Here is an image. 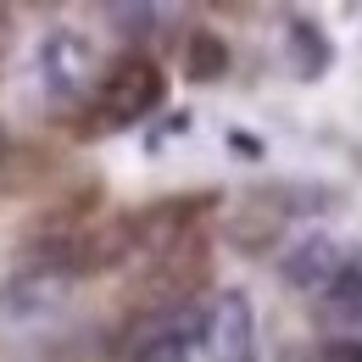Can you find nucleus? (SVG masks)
I'll list each match as a JSON object with an SVG mask.
<instances>
[{"mask_svg":"<svg viewBox=\"0 0 362 362\" xmlns=\"http://www.w3.org/2000/svg\"><path fill=\"white\" fill-rule=\"evenodd\" d=\"M206 340V307L195 301H168L139 313L117 334V357L123 362H189Z\"/></svg>","mask_w":362,"mask_h":362,"instance_id":"obj_1","label":"nucleus"},{"mask_svg":"<svg viewBox=\"0 0 362 362\" xmlns=\"http://www.w3.org/2000/svg\"><path fill=\"white\" fill-rule=\"evenodd\" d=\"M90 100L112 129H129V123L151 117V112L168 100V78H162V67H156L151 56L129 50V56H117V62L100 73V84H95Z\"/></svg>","mask_w":362,"mask_h":362,"instance_id":"obj_2","label":"nucleus"},{"mask_svg":"<svg viewBox=\"0 0 362 362\" xmlns=\"http://www.w3.org/2000/svg\"><path fill=\"white\" fill-rule=\"evenodd\" d=\"M40 84H45L50 100H84L100 84V56L84 34L73 28H56L40 40Z\"/></svg>","mask_w":362,"mask_h":362,"instance_id":"obj_3","label":"nucleus"},{"mask_svg":"<svg viewBox=\"0 0 362 362\" xmlns=\"http://www.w3.org/2000/svg\"><path fill=\"white\" fill-rule=\"evenodd\" d=\"M206 357L212 362H257V307L245 290H218L206 307Z\"/></svg>","mask_w":362,"mask_h":362,"instance_id":"obj_4","label":"nucleus"},{"mask_svg":"<svg viewBox=\"0 0 362 362\" xmlns=\"http://www.w3.org/2000/svg\"><path fill=\"white\" fill-rule=\"evenodd\" d=\"M351 262V251L340 245V240H329V234H301L296 245H284V257H279V279L290 284V290H301V296H323L340 268Z\"/></svg>","mask_w":362,"mask_h":362,"instance_id":"obj_5","label":"nucleus"},{"mask_svg":"<svg viewBox=\"0 0 362 362\" xmlns=\"http://www.w3.org/2000/svg\"><path fill=\"white\" fill-rule=\"evenodd\" d=\"M62 290H67V273L50 268V262H40V268H28L23 279H11V284L0 290V307H6L11 317L45 313V307H56V301H62Z\"/></svg>","mask_w":362,"mask_h":362,"instance_id":"obj_6","label":"nucleus"},{"mask_svg":"<svg viewBox=\"0 0 362 362\" xmlns=\"http://www.w3.org/2000/svg\"><path fill=\"white\" fill-rule=\"evenodd\" d=\"M329 40H323V28H317L313 17H290V62H296V73L317 84L323 73H329Z\"/></svg>","mask_w":362,"mask_h":362,"instance_id":"obj_7","label":"nucleus"},{"mask_svg":"<svg viewBox=\"0 0 362 362\" xmlns=\"http://www.w3.org/2000/svg\"><path fill=\"white\" fill-rule=\"evenodd\" d=\"M184 67H189V78L212 84V78H223V73H228V45L212 34V28H195V34L184 40Z\"/></svg>","mask_w":362,"mask_h":362,"instance_id":"obj_8","label":"nucleus"},{"mask_svg":"<svg viewBox=\"0 0 362 362\" xmlns=\"http://www.w3.org/2000/svg\"><path fill=\"white\" fill-rule=\"evenodd\" d=\"M317 301H323L329 313H346V317L362 313V262H357V257H351V262L340 268V279H334V284H329V290H323Z\"/></svg>","mask_w":362,"mask_h":362,"instance_id":"obj_9","label":"nucleus"},{"mask_svg":"<svg viewBox=\"0 0 362 362\" xmlns=\"http://www.w3.org/2000/svg\"><path fill=\"white\" fill-rule=\"evenodd\" d=\"M106 17H112V23H117V34H129V40L156 34V23H162V11H156V6H106Z\"/></svg>","mask_w":362,"mask_h":362,"instance_id":"obj_10","label":"nucleus"},{"mask_svg":"<svg viewBox=\"0 0 362 362\" xmlns=\"http://www.w3.org/2000/svg\"><path fill=\"white\" fill-rule=\"evenodd\" d=\"M317 362H362V340H351V334H334V340H323Z\"/></svg>","mask_w":362,"mask_h":362,"instance_id":"obj_11","label":"nucleus"},{"mask_svg":"<svg viewBox=\"0 0 362 362\" xmlns=\"http://www.w3.org/2000/svg\"><path fill=\"white\" fill-rule=\"evenodd\" d=\"M228 145H234V151H251V156H262V139H245V134H228Z\"/></svg>","mask_w":362,"mask_h":362,"instance_id":"obj_12","label":"nucleus"},{"mask_svg":"<svg viewBox=\"0 0 362 362\" xmlns=\"http://www.w3.org/2000/svg\"><path fill=\"white\" fill-rule=\"evenodd\" d=\"M6 156H11V134L0 129V168H6Z\"/></svg>","mask_w":362,"mask_h":362,"instance_id":"obj_13","label":"nucleus"}]
</instances>
